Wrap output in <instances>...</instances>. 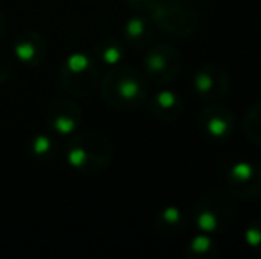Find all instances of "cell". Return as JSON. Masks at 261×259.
<instances>
[{"instance_id": "obj_1", "label": "cell", "mask_w": 261, "mask_h": 259, "mask_svg": "<svg viewBox=\"0 0 261 259\" xmlns=\"http://www.w3.org/2000/svg\"><path fill=\"white\" fill-rule=\"evenodd\" d=\"M101 96L112 108L134 110L148 101L149 80L132 66H114L101 78Z\"/></svg>"}, {"instance_id": "obj_2", "label": "cell", "mask_w": 261, "mask_h": 259, "mask_svg": "<svg viewBox=\"0 0 261 259\" xmlns=\"http://www.w3.org/2000/svg\"><path fill=\"white\" fill-rule=\"evenodd\" d=\"M114 156V146L100 131H82L66 148V160L71 169L93 176L107 169Z\"/></svg>"}, {"instance_id": "obj_3", "label": "cell", "mask_w": 261, "mask_h": 259, "mask_svg": "<svg viewBox=\"0 0 261 259\" xmlns=\"http://www.w3.org/2000/svg\"><path fill=\"white\" fill-rule=\"evenodd\" d=\"M149 14L155 28L176 39L196 34L199 27V13L192 0H156Z\"/></svg>"}, {"instance_id": "obj_4", "label": "cell", "mask_w": 261, "mask_h": 259, "mask_svg": "<svg viewBox=\"0 0 261 259\" xmlns=\"http://www.w3.org/2000/svg\"><path fill=\"white\" fill-rule=\"evenodd\" d=\"M237 217V203L227 192L212 190L197 199L192 208V224L199 233L219 235Z\"/></svg>"}, {"instance_id": "obj_5", "label": "cell", "mask_w": 261, "mask_h": 259, "mask_svg": "<svg viewBox=\"0 0 261 259\" xmlns=\"http://www.w3.org/2000/svg\"><path fill=\"white\" fill-rule=\"evenodd\" d=\"M59 83L75 98L89 96L100 83V66L87 52L69 53L59 68Z\"/></svg>"}, {"instance_id": "obj_6", "label": "cell", "mask_w": 261, "mask_h": 259, "mask_svg": "<svg viewBox=\"0 0 261 259\" xmlns=\"http://www.w3.org/2000/svg\"><path fill=\"white\" fill-rule=\"evenodd\" d=\"M144 75L153 83H169L181 71V53L172 45H155L144 55Z\"/></svg>"}, {"instance_id": "obj_7", "label": "cell", "mask_w": 261, "mask_h": 259, "mask_svg": "<svg viewBox=\"0 0 261 259\" xmlns=\"http://www.w3.org/2000/svg\"><path fill=\"white\" fill-rule=\"evenodd\" d=\"M224 181L227 194L234 200H252L261 195V169L244 160L231 163Z\"/></svg>"}, {"instance_id": "obj_8", "label": "cell", "mask_w": 261, "mask_h": 259, "mask_svg": "<svg viewBox=\"0 0 261 259\" xmlns=\"http://www.w3.org/2000/svg\"><path fill=\"white\" fill-rule=\"evenodd\" d=\"M192 83L201 100L208 101V103H215V101L226 98L231 85V78L226 68L215 63H210L197 69V73L192 78Z\"/></svg>"}, {"instance_id": "obj_9", "label": "cell", "mask_w": 261, "mask_h": 259, "mask_svg": "<svg viewBox=\"0 0 261 259\" xmlns=\"http://www.w3.org/2000/svg\"><path fill=\"white\" fill-rule=\"evenodd\" d=\"M199 130L208 140L224 142L233 135L234 131V114L226 105L210 103L199 114Z\"/></svg>"}, {"instance_id": "obj_10", "label": "cell", "mask_w": 261, "mask_h": 259, "mask_svg": "<svg viewBox=\"0 0 261 259\" xmlns=\"http://www.w3.org/2000/svg\"><path fill=\"white\" fill-rule=\"evenodd\" d=\"M45 119L50 131L68 137V135L75 133L82 125V110L73 100L59 98L50 103Z\"/></svg>"}, {"instance_id": "obj_11", "label": "cell", "mask_w": 261, "mask_h": 259, "mask_svg": "<svg viewBox=\"0 0 261 259\" xmlns=\"http://www.w3.org/2000/svg\"><path fill=\"white\" fill-rule=\"evenodd\" d=\"M13 52L21 64L36 68L46 57V41L36 31H21L16 34L13 43Z\"/></svg>"}, {"instance_id": "obj_12", "label": "cell", "mask_w": 261, "mask_h": 259, "mask_svg": "<svg viewBox=\"0 0 261 259\" xmlns=\"http://www.w3.org/2000/svg\"><path fill=\"white\" fill-rule=\"evenodd\" d=\"M149 110L156 119L165 123H174L183 116L185 103L181 96L171 89H162L155 93L149 100Z\"/></svg>"}, {"instance_id": "obj_13", "label": "cell", "mask_w": 261, "mask_h": 259, "mask_svg": "<svg viewBox=\"0 0 261 259\" xmlns=\"http://www.w3.org/2000/svg\"><path fill=\"white\" fill-rule=\"evenodd\" d=\"M155 38V23L151 18H146L142 14L132 16L123 25V39L124 45L132 46L135 50H144L151 45Z\"/></svg>"}, {"instance_id": "obj_14", "label": "cell", "mask_w": 261, "mask_h": 259, "mask_svg": "<svg viewBox=\"0 0 261 259\" xmlns=\"http://www.w3.org/2000/svg\"><path fill=\"white\" fill-rule=\"evenodd\" d=\"M187 225H189V218L183 213L179 206H165L162 208L155 217V229L158 235L165 236V238H174V236L185 233Z\"/></svg>"}, {"instance_id": "obj_15", "label": "cell", "mask_w": 261, "mask_h": 259, "mask_svg": "<svg viewBox=\"0 0 261 259\" xmlns=\"http://www.w3.org/2000/svg\"><path fill=\"white\" fill-rule=\"evenodd\" d=\"M57 151V142L50 133H36L29 142V153L38 162H50V160L55 158Z\"/></svg>"}, {"instance_id": "obj_16", "label": "cell", "mask_w": 261, "mask_h": 259, "mask_svg": "<svg viewBox=\"0 0 261 259\" xmlns=\"http://www.w3.org/2000/svg\"><path fill=\"white\" fill-rule=\"evenodd\" d=\"M185 256L189 259H213L217 256V247L212 235L197 233L189 243H187Z\"/></svg>"}, {"instance_id": "obj_17", "label": "cell", "mask_w": 261, "mask_h": 259, "mask_svg": "<svg viewBox=\"0 0 261 259\" xmlns=\"http://www.w3.org/2000/svg\"><path fill=\"white\" fill-rule=\"evenodd\" d=\"M94 53H96V57L101 63L109 64V66H117L124 59V53L126 52H124V46L121 41L107 38L94 45Z\"/></svg>"}, {"instance_id": "obj_18", "label": "cell", "mask_w": 261, "mask_h": 259, "mask_svg": "<svg viewBox=\"0 0 261 259\" xmlns=\"http://www.w3.org/2000/svg\"><path fill=\"white\" fill-rule=\"evenodd\" d=\"M242 128L244 133L252 144L261 148V103H256L245 112L242 119Z\"/></svg>"}, {"instance_id": "obj_19", "label": "cell", "mask_w": 261, "mask_h": 259, "mask_svg": "<svg viewBox=\"0 0 261 259\" xmlns=\"http://www.w3.org/2000/svg\"><path fill=\"white\" fill-rule=\"evenodd\" d=\"M244 240L251 249L259 250L261 252V218H256L245 227Z\"/></svg>"}, {"instance_id": "obj_20", "label": "cell", "mask_w": 261, "mask_h": 259, "mask_svg": "<svg viewBox=\"0 0 261 259\" xmlns=\"http://www.w3.org/2000/svg\"><path fill=\"white\" fill-rule=\"evenodd\" d=\"M124 2L130 9L137 11V13H149L156 0H124Z\"/></svg>"}, {"instance_id": "obj_21", "label": "cell", "mask_w": 261, "mask_h": 259, "mask_svg": "<svg viewBox=\"0 0 261 259\" xmlns=\"http://www.w3.org/2000/svg\"><path fill=\"white\" fill-rule=\"evenodd\" d=\"M11 78V63L4 55H0V85Z\"/></svg>"}, {"instance_id": "obj_22", "label": "cell", "mask_w": 261, "mask_h": 259, "mask_svg": "<svg viewBox=\"0 0 261 259\" xmlns=\"http://www.w3.org/2000/svg\"><path fill=\"white\" fill-rule=\"evenodd\" d=\"M4 31H6V20H4L2 11H0V39H2V36H4Z\"/></svg>"}]
</instances>
